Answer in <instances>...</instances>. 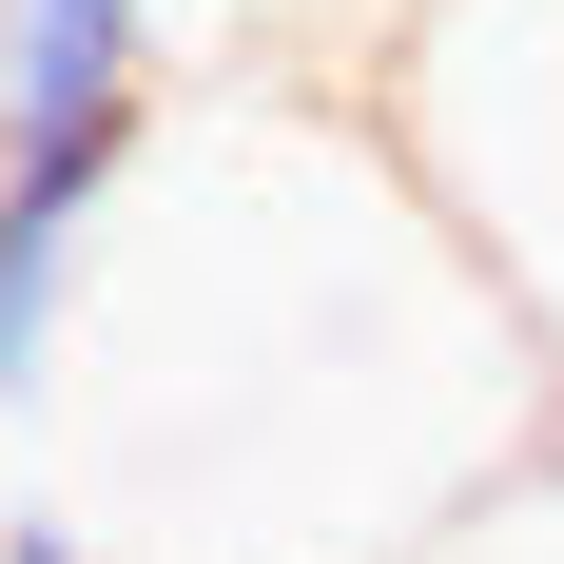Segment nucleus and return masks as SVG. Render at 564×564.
<instances>
[{
  "label": "nucleus",
  "mask_w": 564,
  "mask_h": 564,
  "mask_svg": "<svg viewBox=\"0 0 564 564\" xmlns=\"http://www.w3.org/2000/svg\"><path fill=\"white\" fill-rule=\"evenodd\" d=\"M545 507H564V409H545Z\"/></svg>",
  "instance_id": "obj_4"
},
{
  "label": "nucleus",
  "mask_w": 564,
  "mask_h": 564,
  "mask_svg": "<svg viewBox=\"0 0 564 564\" xmlns=\"http://www.w3.org/2000/svg\"><path fill=\"white\" fill-rule=\"evenodd\" d=\"M98 195H117V156H0V429H40V390H58Z\"/></svg>",
  "instance_id": "obj_2"
},
{
  "label": "nucleus",
  "mask_w": 564,
  "mask_h": 564,
  "mask_svg": "<svg viewBox=\"0 0 564 564\" xmlns=\"http://www.w3.org/2000/svg\"><path fill=\"white\" fill-rule=\"evenodd\" d=\"M0 564H98V545H78V525H58L40 487H20V507H0Z\"/></svg>",
  "instance_id": "obj_3"
},
{
  "label": "nucleus",
  "mask_w": 564,
  "mask_h": 564,
  "mask_svg": "<svg viewBox=\"0 0 564 564\" xmlns=\"http://www.w3.org/2000/svg\"><path fill=\"white\" fill-rule=\"evenodd\" d=\"M156 137V0H0V156H117Z\"/></svg>",
  "instance_id": "obj_1"
}]
</instances>
